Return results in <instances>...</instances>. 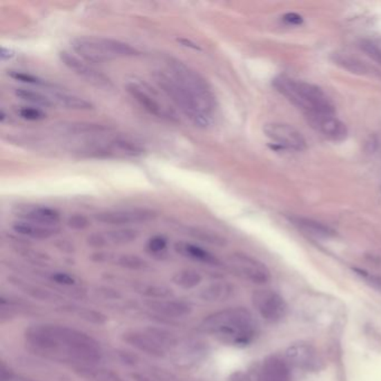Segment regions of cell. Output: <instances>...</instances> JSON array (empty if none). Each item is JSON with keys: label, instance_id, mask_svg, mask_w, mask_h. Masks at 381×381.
Masks as SVG:
<instances>
[{"label": "cell", "instance_id": "cell-1", "mask_svg": "<svg viewBox=\"0 0 381 381\" xmlns=\"http://www.w3.org/2000/svg\"><path fill=\"white\" fill-rule=\"evenodd\" d=\"M25 339L41 351L65 353L88 364L102 359L100 343L77 329L48 323L35 324L25 331Z\"/></svg>", "mask_w": 381, "mask_h": 381}, {"label": "cell", "instance_id": "cell-2", "mask_svg": "<svg viewBox=\"0 0 381 381\" xmlns=\"http://www.w3.org/2000/svg\"><path fill=\"white\" fill-rule=\"evenodd\" d=\"M202 329L224 344L237 348L249 346L258 333L255 318L245 308L225 309L211 314L202 321Z\"/></svg>", "mask_w": 381, "mask_h": 381}, {"label": "cell", "instance_id": "cell-3", "mask_svg": "<svg viewBox=\"0 0 381 381\" xmlns=\"http://www.w3.org/2000/svg\"><path fill=\"white\" fill-rule=\"evenodd\" d=\"M273 86L286 97L291 103L310 113H335V106L324 92L311 83L299 81L289 77H276Z\"/></svg>", "mask_w": 381, "mask_h": 381}, {"label": "cell", "instance_id": "cell-4", "mask_svg": "<svg viewBox=\"0 0 381 381\" xmlns=\"http://www.w3.org/2000/svg\"><path fill=\"white\" fill-rule=\"evenodd\" d=\"M72 48L86 62L103 64L117 59L140 55L137 48L117 39L83 36L72 41Z\"/></svg>", "mask_w": 381, "mask_h": 381}, {"label": "cell", "instance_id": "cell-5", "mask_svg": "<svg viewBox=\"0 0 381 381\" xmlns=\"http://www.w3.org/2000/svg\"><path fill=\"white\" fill-rule=\"evenodd\" d=\"M153 79L158 88L164 92L169 100L180 110L182 115L199 128H207L211 124V115L202 109L199 103L195 100L191 94L177 82L166 70H157L153 74Z\"/></svg>", "mask_w": 381, "mask_h": 381}, {"label": "cell", "instance_id": "cell-6", "mask_svg": "<svg viewBox=\"0 0 381 381\" xmlns=\"http://www.w3.org/2000/svg\"><path fill=\"white\" fill-rule=\"evenodd\" d=\"M167 65L166 72L170 74L188 93L191 94L202 109L211 117L217 108V101L207 79L199 72L179 59H170Z\"/></svg>", "mask_w": 381, "mask_h": 381}, {"label": "cell", "instance_id": "cell-7", "mask_svg": "<svg viewBox=\"0 0 381 381\" xmlns=\"http://www.w3.org/2000/svg\"><path fill=\"white\" fill-rule=\"evenodd\" d=\"M252 300L256 311L267 322H280L288 314V304L275 291L270 289L255 291Z\"/></svg>", "mask_w": 381, "mask_h": 381}, {"label": "cell", "instance_id": "cell-8", "mask_svg": "<svg viewBox=\"0 0 381 381\" xmlns=\"http://www.w3.org/2000/svg\"><path fill=\"white\" fill-rule=\"evenodd\" d=\"M264 133L273 142L274 148L302 151L306 148L304 137L299 130L286 124H268L265 126Z\"/></svg>", "mask_w": 381, "mask_h": 381}, {"label": "cell", "instance_id": "cell-9", "mask_svg": "<svg viewBox=\"0 0 381 381\" xmlns=\"http://www.w3.org/2000/svg\"><path fill=\"white\" fill-rule=\"evenodd\" d=\"M229 263L238 275L252 283L265 284L271 280L268 267L252 256L246 255L243 253H235L229 258Z\"/></svg>", "mask_w": 381, "mask_h": 381}, {"label": "cell", "instance_id": "cell-10", "mask_svg": "<svg viewBox=\"0 0 381 381\" xmlns=\"http://www.w3.org/2000/svg\"><path fill=\"white\" fill-rule=\"evenodd\" d=\"M126 91L129 92L130 95L150 115L171 122L178 121L176 113L159 102L158 99L151 94V92L148 91L146 86H142L138 83L130 82L126 84Z\"/></svg>", "mask_w": 381, "mask_h": 381}, {"label": "cell", "instance_id": "cell-11", "mask_svg": "<svg viewBox=\"0 0 381 381\" xmlns=\"http://www.w3.org/2000/svg\"><path fill=\"white\" fill-rule=\"evenodd\" d=\"M59 59L66 68L73 70L74 73L77 74L79 77H82L93 86L103 88H110L113 86L109 77L101 73L100 70H95L93 66L90 65V63L79 59L77 56L68 53L66 50H63L59 53Z\"/></svg>", "mask_w": 381, "mask_h": 381}, {"label": "cell", "instance_id": "cell-12", "mask_svg": "<svg viewBox=\"0 0 381 381\" xmlns=\"http://www.w3.org/2000/svg\"><path fill=\"white\" fill-rule=\"evenodd\" d=\"M305 117L315 131L330 140L340 142L348 137V128L335 117V113H310L305 115Z\"/></svg>", "mask_w": 381, "mask_h": 381}, {"label": "cell", "instance_id": "cell-13", "mask_svg": "<svg viewBox=\"0 0 381 381\" xmlns=\"http://www.w3.org/2000/svg\"><path fill=\"white\" fill-rule=\"evenodd\" d=\"M156 217V214L147 209L103 211L95 215V219L106 225L122 226L130 224L147 223Z\"/></svg>", "mask_w": 381, "mask_h": 381}, {"label": "cell", "instance_id": "cell-14", "mask_svg": "<svg viewBox=\"0 0 381 381\" xmlns=\"http://www.w3.org/2000/svg\"><path fill=\"white\" fill-rule=\"evenodd\" d=\"M253 379L254 381H292L290 364L285 359L268 357L253 375Z\"/></svg>", "mask_w": 381, "mask_h": 381}, {"label": "cell", "instance_id": "cell-15", "mask_svg": "<svg viewBox=\"0 0 381 381\" xmlns=\"http://www.w3.org/2000/svg\"><path fill=\"white\" fill-rule=\"evenodd\" d=\"M285 360L299 369H311L317 360V352L311 344L300 341L289 346L285 351Z\"/></svg>", "mask_w": 381, "mask_h": 381}, {"label": "cell", "instance_id": "cell-16", "mask_svg": "<svg viewBox=\"0 0 381 381\" xmlns=\"http://www.w3.org/2000/svg\"><path fill=\"white\" fill-rule=\"evenodd\" d=\"M122 339L135 349L155 358H164L167 352L147 331H128L122 335Z\"/></svg>", "mask_w": 381, "mask_h": 381}, {"label": "cell", "instance_id": "cell-17", "mask_svg": "<svg viewBox=\"0 0 381 381\" xmlns=\"http://www.w3.org/2000/svg\"><path fill=\"white\" fill-rule=\"evenodd\" d=\"M18 215L26 222L41 224L45 226H54L61 222V214L56 209L46 206L27 205L18 208Z\"/></svg>", "mask_w": 381, "mask_h": 381}, {"label": "cell", "instance_id": "cell-18", "mask_svg": "<svg viewBox=\"0 0 381 381\" xmlns=\"http://www.w3.org/2000/svg\"><path fill=\"white\" fill-rule=\"evenodd\" d=\"M148 308L162 317L177 318L187 317L193 312L190 303L182 300H150L147 302Z\"/></svg>", "mask_w": 381, "mask_h": 381}, {"label": "cell", "instance_id": "cell-19", "mask_svg": "<svg viewBox=\"0 0 381 381\" xmlns=\"http://www.w3.org/2000/svg\"><path fill=\"white\" fill-rule=\"evenodd\" d=\"M291 222L299 231L314 238L329 240V238H333L335 236L333 229L330 228L324 224L317 222V220L304 217H292Z\"/></svg>", "mask_w": 381, "mask_h": 381}, {"label": "cell", "instance_id": "cell-20", "mask_svg": "<svg viewBox=\"0 0 381 381\" xmlns=\"http://www.w3.org/2000/svg\"><path fill=\"white\" fill-rule=\"evenodd\" d=\"M48 92H50V97L55 106H62L64 109L77 110V111H88V110L93 109V104L91 102H88L77 95H74V94L57 90L56 88Z\"/></svg>", "mask_w": 381, "mask_h": 381}, {"label": "cell", "instance_id": "cell-21", "mask_svg": "<svg viewBox=\"0 0 381 381\" xmlns=\"http://www.w3.org/2000/svg\"><path fill=\"white\" fill-rule=\"evenodd\" d=\"M12 229L17 234L23 235L26 237L34 238V240H47L59 232V228L54 226H45L41 224L30 223L26 220H21L12 225Z\"/></svg>", "mask_w": 381, "mask_h": 381}, {"label": "cell", "instance_id": "cell-22", "mask_svg": "<svg viewBox=\"0 0 381 381\" xmlns=\"http://www.w3.org/2000/svg\"><path fill=\"white\" fill-rule=\"evenodd\" d=\"M177 252L182 254L185 257L191 258L194 261L200 262L204 264L219 265V261L216 256L213 255L211 252L206 251L202 247L197 246L194 244L185 243L180 242L176 244Z\"/></svg>", "mask_w": 381, "mask_h": 381}, {"label": "cell", "instance_id": "cell-23", "mask_svg": "<svg viewBox=\"0 0 381 381\" xmlns=\"http://www.w3.org/2000/svg\"><path fill=\"white\" fill-rule=\"evenodd\" d=\"M204 343L198 341H187L180 343L177 346L176 361L178 364H189L196 362L198 359L202 358L204 353H206Z\"/></svg>", "mask_w": 381, "mask_h": 381}, {"label": "cell", "instance_id": "cell-24", "mask_svg": "<svg viewBox=\"0 0 381 381\" xmlns=\"http://www.w3.org/2000/svg\"><path fill=\"white\" fill-rule=\"evenodd\" d=\"M233 288L226 282H214L200 291V297L206 302H218L232 295Z\"/></svg>", "mask_w": 381, "mask_h": 381}, {"label": "cell", "instance_id": "cell-25", "mask_svg": "<svg viewBox=\"0 0 381 381\" xmlns=\"http://www.w3.org/2000/svg\"><path fill=\"white\" fill-rule=\"evenodd\" d=\"M77 373L88 381H126L113 370L97 368L93 366H82L77 369Z\"/></svg>", "mask_w": 381, "mask_h": 381}, {"label": "cell", "instance_id": "cell-26", "mask_svg": "<svg viewBox=\"0 0 381 381\" xmlns=\"http://www.w3.org/2000/svg\"><path fill=\"white\" fill-rule=\"evenodd\" d=\"M10 283L17 286V288L21 289V290H23V292L32 296L34 299L50 302V301H55V299L59 297V296H56L55 294L50 293V291L44 290V289L36 286V285L30 284V283H26V282L21 281V280L12 279H12H10Z\"/></svg>", "mask_w": 381, "mask_h": 381}, {"label": "cell", "instance_id": "cell-27", "mask_svg": "<svg viewBox=\"0 0 381 381\" xmlns=\"http://www.w3.org/2000/svg\"><path fill=\"white\" fill-rule=\"evenodd\" d=\"M173 281L180 288L190 290L202 283V276L200 273L195 270H182L173 275Z\"/></svg>", "mask_w": 381, "mask_h": 381}, {"label": "cell", "instance_id": "cell-28", "mask_svg": "<svg viewBox=\"0 0 381 381\" xmlns=\"http://www.w3.org/2000/svg\"><path fill=\"white\" fill-rule=\"evenodd\" d=\"M15 94L21 100L32 103L34 106H43V108H53V106H55L50 97H46L44 94L39 93L37 91L27 90V88H17V90H15Z\"/></svg>", "mask_w": 381, "mask_h": 381}, {"label": "cell", "instance_id": "cell-29", "mask_svg": "<svg viewBox=\"0 0 381 381\" xmlns=\"http://www.w3.org/2000/svg\"><path fill=\"white\" fill-rule=\"evenodd\" d=\"M137 292L150 300H166L173 295L170 288L160 284H141L137 288Z\"/></svg>", "mask_w": 381, "mask_h": 381}, {"label": "cell", "instance_id": "cell-30", "mask_svg": "<svg viewBox=\"0 0 381 381\" xmlns=\"http://www.w3.org/2000/svg\"><path fill=\"white\" fill-rule=\"evenodd\" d=\"M147 332L160 346H164L166 351L175 349L179 344V339L171 332L164 330V329L149 328L147 329Z\"/></svg>", "mask_w": 381, "mask_h": 381}, {"label": "cell", "instance_id": "cell-31", "mask_svg": "<svg viewBox=\"0 0 381 381\" xmlns=\"http://www.w3.org/2000/svg\"><path fill=\"white\" fill-rule=\"evenodd\" d=\"M106 243L117 244V245H124L135 242L138 238V233L133 229L124 228L111 231L104 234Z\"/></svg>", "mask_w": 381, "mask_h": 381}, {"label": "cell", "instance_id": "cell-32", "mask_svg": "<svg viewBox=\"0 0 381 381\" xmlns=\"http://www.w3.org/2000/svg\"><path fill=\"white\" fill-rule=\"evenodd\" d=\"M8 75L12 79L19 81V82L27 83V84H32V86H43V88H46L47 91L57 88V86L46 82L41 77H35L32 74L23 73V72H19V70H8Z\"/></svg>", "mask_w": 381, "mask_h": 381}, {"label": "cell", "instance_id": "cell-33", "mask_svg": "<svg viewBox=\"0 0 381 381\" xmlns=\"http://www.w3.org/2000/svg\"><path fill=\"white\" fill-rule=\"evenodd\" d=\"M335 61L337 64L341 65L343 68L350 70L352 73H364L367 70L366 66H364L360 61L351 57V56L343 55V54H338L335 55Z\"/></svg>", "mask_w": 381, "mask_h": 381}, {"label": "cell", "instance_id": "cell-34", "mask_svg": "<svg viewBox=\"0 0 381 381\" xmlns=\"http://www.w3.org/2000/svg\"><path fill=\"white\" fill-rule=\"evenodd\" d=\"M115 263L119 266L124 267L128 270H144L147 267V263L142 258L137 255H130V254H126V255H121L115 258Z\"/></svg>", "mask_w": 381, "mask_h": 381}, {"label": "cell", "instance_id": "cell-35", "mask_svg": "<svg viewBox=\"0 0 381 381\" xmlns=\"http://www.w3.org/2000/svg\"><path fill=\"white\" fill-rule=\"evenodd\" d=\"M68 133H102L109 130L106 126L94 124H72L70 126H63Z\"/></svg>", "mask_w": 381, "mask_h": 381}, {"label": "cell", "instance_id": "cell-36", "mask_svg": "<svg viewBox=\"0 0 381 381\" xmlns=\"http://www.w3.org/2000/svg\"><path fill=\"white\" fill-rule=\"evenodd\" d=\"M77 315L81 319L86 320V322L93 323V324H97V326H102L106 324L108 321V318L101 312L95 311L92 309L79 308L77 309Z\"/></svg>", "mask_w": 381, "mask_h": 381}, {"label": "cell", "instance_id": "cell-37", "mask_svg": "<svg viewBox=\"0 0 381 381\" xmlns=\"http://www.w3.org/2000/svg\"><path fill=\"white\" fill-rule=\"evenodd\" d=\"M17 113L21 119L27 121H41L46 119V113L39 108H32V106H21L18 108Z\"/></svg>", "mask_w": 381, "mask_h": 381}, {"label": "cell", "instance_id": "cell-38", "mask_svg": "<svg viewBox=\"0 0 381 381\" xmlns=\"http://www.w3.org/2000/svg\"><path fill=\"white\" fill-rule=\"evenodd\" d=\"M361 50H364L370 59H373L375 62L381 65V47L371 41H361Z\"/></svg>", "mask_w": 381, "mask_h": 381}, {"label": "cell", "instance_id": "cell-39", "mask_svg": "<svg viewBox=\"0 0 381 381\" xmlns=\"http://www.w3.org/2000/svg\"><path fill=\"white\" fill-rule=\"evenodd\" d=\"M50 281L56 284L64 285V286H72L75 284V279L68 273L55 272L52 273L50 276Z\"/></svg>", "mask_w": 381, "mask_h": 381}, {"label": "cell", "instance_id": "cell-40", "mask_svg": "<svg viewBox=\"0 0 381 381\" xmlns=\"http://www.w3.org/2000/svg\"><path fill=\"white\" fill-rule=\"evenodd\" d=\"M168 242L166 238L162 236H155L150 240L148 243V248L150 252L160 253L164 252V249L167 248Z\"/></svg>", "mask_w": 381, "mask_h": 381}, {"label": "cell", "instance_id": "cell-41", "mask_svg": "<svg viewBox=\"0 0 381 381\" xmlns=\"http://www.w3.org/2000/svg\"><path fill=\"white\" fill-rule=\"evenodd\" d=\"M68 226L73 229H86L90 225L88 218L83 215H74L68 219Z\"/></svg>", "mask_w": 381, "mask_h": 381}, {"label": "cell", "instance_id": "cell-42", "mask_svg": "<svg viewBox=\"0 0 381 381\" xmlns=\"http://www.w3.org/2000/svg\"><path fill=\"white\" fill-rule=\"evenodd\" d=\"M355 272H357V274L361 276V279H364L368 284L381 291V277L373 275V274H370V273L366 272V271L355 270Z\"/></svg>", "mask_w": 381, "mask_h": 381}, {"label": "cell", "instance_id": "cell-43", "mask_svg": "<svg viewBox=\"0 0 381 381\" xmlns=\"http://www.w3.org/2000/svg\"><path fill=\"white\" fill-rule=\"evenodd\" d=\"M1 381H34L30 379L23 378V377H19L12 373V370L7 368L5 364H1Z\"/></svg>", "mask_w": 381, "mask_h": 381}, {"label": "cell", "instance_id": "cell-44", "mask_svg": "<svg viewBox=\"0 0 381 381\" xmlns=\"http://www.w3.org/2000/svg\"><path fill=\"white\" fill-rule=\"evenodd\" d=\"M88 245L92 247H104L108 245L106 238H104V235L101 234H95L90 236V237L88 238Z\"/></svg>", "mask_w": 381, "mask_h": 381}, {"label": "cell", "instance_id": "cell-45", "mask_svg": "<svg viewBox=\"0 0 381 381\" xmlns=\"http://www.w3.org/2000/svg\"><path fill=\"white\" fill-rule=\"evenodd\" d=\"M283 21L288 23L289 25H301L303 21V18L297 15L295 12H289L283 17Z\"/></svg>", "mask_w": 381, "mask_h": 381}, {"label": "cell", "instance_id": "cell-46", "mask_svg": "<svg viewBox=\"0 0 381 381\" xmlns=\"http://www.w3.org/2000/svg\"><path fill=\"white\" fill-rule=\"evenodd\" d=\"M14 56H15L14 50H9V48H5V47H1V50H0V57H1L3 61H5V59H10L12 57H14Z\"/></svg>", "mask_w": 381, "mask_h": 381}, {"label": "cell", "instance_id": "cell-47", "mask_svg": "<svg viewBox=\"0 0 381 381\" xmlns=\"http://www.w3.org/2000/svg\"><path fill=\"white\" fill-rule=\"evenodd\" d=\"M137 381H153L151 380V379L146 378V377H139L138 379H137Z\"/></svg>", "mask_w": 381, "mask_h": 381}]
</instances>
